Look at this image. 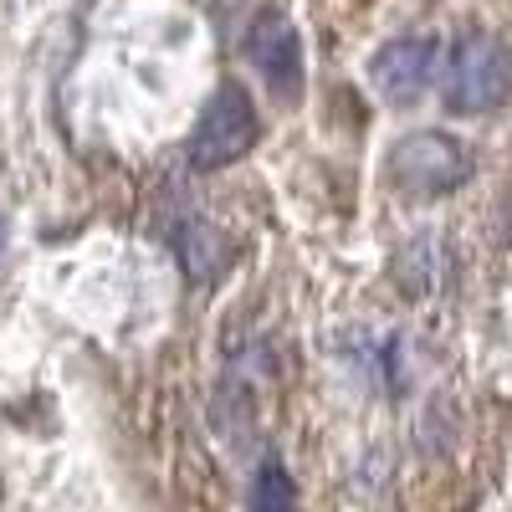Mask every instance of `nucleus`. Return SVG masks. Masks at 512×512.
I'll return each instance as SVG.
<instances>
[{
    "instance_id": "1",
    "label": "nucleus",
    "mask_w": 512,
    "mask_h": 512,
    "mask_svg": "<svg viewBox=\"0 0 512 512\" xmlns=\"http://www.w3.org/2000/svg\"><path fill=\"white\" fill-rule=\"evenodd\" d=\"M441 98L451 113H497L512 103V41L497 31H466L446 52L441 67Z\"/></svg>"
},
{
    "instance_id": "2",
    "label": "nucleus",
    "mask_w": 512,
    "mask_h": 512,
    "mask_svg": "<svg viewBox=\"0 0 512 512\" xmlns=\"http://www.w3.org/2000/svg\"><path fill=\"white\" fill-rule=\"evenodd\" d=\"M472 169H477L472 149L456 134H441V128H415L390 149V180L410 200H441L472 180Z\"/></svg>"
},
{
    "instance_id": "3",
    "label": "nucleus",
    "mask_w": 512,
    "mask_h": 512,
    "mask_svg": "<svg viewBox=\"0 0 512 512\" xmlns=\"http://www.w3.org/2000/svg\"><path fill=\"white\" fill-rule=\"evenodd\" d=\"M256 139H262V123H256L251 93L226 82V88H216L205 98L190 139H185V159L200 175H216V169H231L236 159H246L256 149Z\"/></svg>"
},
{
    "instance_id": "4",
    "label": "nucleus",
    "mask_w": 512,
    "mask_h": 512,
    "mask_svg": "<svg viewBox=\"0 0 512 512\" xmlns=\"http://www.w3.org/2000/svg\"><path fill=\"white\" fill-rule=\"evenodd\" d=\"M441 77V41L436 36H395L369 57V82L390 108H410L436 88Z\"/></svg>"
},
{
    "instance_id": "5",
    "label": "nucleus",
    "mask_w": 512,
    "mask_h": 512,
    "mask_svg": "<svg viewBox=\"0 0 512 512\" xmlns=\"http://www.w3.org/2000/svg\"><path fill=\"white\" fill-rule=\"evenodd\" d=\"M246 57H251L256 72L267 77V88L282 103H292L297 93H303V36H297V26L282 11H262V16L251 21Z\"/></svg>"
},
{
    "instance_id": "6",
    "label": "nucleus",
    "mask_w": 512,
    "mask_h": 512,
    "mask_svg": "<svg viewBox=\"0 0 512 512\" xmlns=\"http://www.w3.org/2000/svg\"><path fill=\"white\" fill-rule=\"evenodd\" d=\"M175 251H180V267L190 282H221L236 262V236L216 221L195 216L175 231Z\"/></svg>"
},
{
    "instance_id": "7",
    "label": "nucleus",
    "mask_w": 512,
    "mask_h": 512,
    "mask_svg": "<svg viewBox=\"0 0 512 512\" xmlns=\"http://www.w3.org/2000/svg\"><path fill=\"white\" fill-rule=\"evenodd\" d=\"M451 246L436 236V231H420L405 251H400V262H395V282L415 297H431L451 282Z\"/></svg>"
},
{
    "instance_id": "8",
    "label": "nucleus",
    "mask_w": 512,
    "mask_h": 512,
    "mask_svg": "<svg viewBox=\"0 0 512 512\" xmlns=\"http://www.w3.org/2000/svg\"><path fill=\"white\" fill-rule=\"evenodd\" d=\"M251 512H297V487L282 461H262V472L251 482Z\"/></svg>"
}]
</instances>
